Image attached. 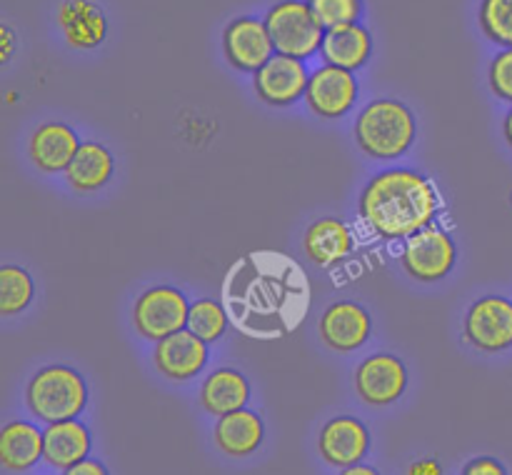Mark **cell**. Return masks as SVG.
<instances>
[{
  "label": "cell",
  "instance_id": "20",
  "mask_svg": "<svg viewBox=\"0 0 512 475\" xmlns=\"http://www.w3.org/2000/svg\"><path fill=\"white\" fill-rule=\"evenodd\" d=\"M250 398V385L238 370L220 368L208 375L200 390V403L208 413L213 415H228L235 410H243Z\"/></svg>",
  "mask_w": 512,
  "mask_h": 475
},
{
  "label": "cell",
  "instance_id": "8",
  "mask_svg": "<svg viewBox=\"0 0 512 475\" xmlns=\"http://www.w3.org/2000/svg\"><path fill=\"white\" fill-rule=\"evenodd\" d=\"M465 338L485 353H500L512 345V303L500 295H488L470 308L465 318Z\"/></svg>",
  "mask_w": 512,
  "mask_h": 475
},
{
  "label": "cell",
  "instance_id": "25",
  "mask_svg": "<svg viewBox=\"0 0 512 475\" xmlns=\"http://www.w3.org/2000/svg\"><path fill=\"white\" fill-rule=\"evenodd\" d=\"M33 300V278L23 268H0V315H15Z\"/></svg>",
  "mask_w": 512,
  "mask_h": 475
},
{
  "label": "cell",
  "instance_id": "28",
  "mask_svg": "<svg viewBox=\"0 0 512 475\" xmlns=\"http://www.w3.org/2000/svg\"><path fill=\"white\" fill-rule=\"evenodd\" d=\"M308 3L325 30L358 23L363 13V0H308Z\"/></svg>",
  "mask_w": 512,
  "mask_h": 475
},
{
  "label": "cell",
  "instance_id": "15",
  "mask_svg": "<svg viewBox=\"0 0 512 475\" xmlns=\"http://www.w3.org/2000/svg\"><path fill=\"white\" fill-rule=\"evenodd\" d=\"M320 335L330 348L348 353V350L360 348L370 335V315L358 303H340L330 305L320 320Z\"/></svg>",
  "mask_w": 512,
  "mask_h": 475
},
{
  "label": "cell",
  "instance_id": "19",
  "mask_svg": "<svg viewBox=\"0 0 512 475\" xmlns=\"http://www.w3.org/2000/svg\"><path fill=\"white\" fill-rule=\"evenodd\" d=\"M320 50H323V58L328 60V65L355 70L368 63L370 50H373V38H370V33L360 23L338 25V28L325 30L323 48Z\"/></svg>",
  "mask_w": 512,
  "mask_h": 475
},
{
  "label": "cell",
  "instance_id": "34",
  "mask_svg": "<svg viewBox=\"0 0 512 475\" xmlns=\"http://www.w3.org/2000/svg\"><path fill=\"white\" fill-rule=\"evenodd\" d=\"M340 475H380L375 468H368V465H350Z\"/></svg>",
  "mask_w": 512,
  "mask_h": 475
},
{
  "label": "cell",
  "instance_id": "12",
  "mask_svg": "<svg viewBox=\"0 0 512 475\" xmlns=\"http://www.w3.org/2000/svg\"><path fill=\"white\" fill-rule=\"evenodd\" d=\"M355 385H358L360 398L373 405H388L403 395L408 385V370L403 360L395 355H370L363 360L355 373Z\"/></svg>",
  "mask_w": 512,
  "mask_h": 475
},
{
  "label": "cell",
  "instance_id": "5",
  "mask_svg": "<svg viewBox=\"0 0 512 475\" xmlns=\"http://www.w3.org/2000/svg\"><path fill=\"white\" fill-rule=\"evenodd\" d=\"M265 25L273 38L275 53L305 60L323 48L325 28L315 18L308 0H280L265 15Z\"/></svg>",
  "mask_w": 512,
  "mask_h": 475
},
{
  "label": "cell",
  "instance_id": "9",
  "mask_svg": "<svg viewBox=\"0 0 512 475\" xmlns=\"http://www.w3.org/2000/svg\"><path fill=\"white\" fill-rule=\"evenodd\" d=\"M223 50L233 68L258 73L273 58L275 45L265 20L235 18L223 33Z\"/></svg>",
  "mask_w": 512,
  "mask_h": 475
},
{
  "label": "cell",
  "instance_id": "1",
  "mask_svg": "<svg viewBox=\"0 0 512 475\" xmlns=\"http://www.w3.org/2000/svg\"><path fill=\"white\" fill-rule=\"evenodd\" d=\"M305 270L278 250H255L235 260L223 283V305L240 333L275 340L293 333L310 310Z\"/></svg>",
  "mask_w": 512,
  "mask_h": 475
},
{
  "label": "cell",
  "instance_id": "3",
  "mask_svg": "<svg viewBox=\"0 0 512 475\" xmlns=\"http://www.w3.org/2000/svg\"><path fill=\"white\" fill-rule=\"evenodd\" d=\"M360 150L378 160L403 155L415 140V118L400 100H373L355 125Z\"/></svg>",
  "mask_w": 512,
  "mask_h": 475
},
{
  "label": "cell",
  "instance_id": "27",
  "mask_svg": "<svg viewBox=\"0 0 512 475\" xmlns=\"http://www.w3.org/2000/svg\"><path fill=\"white\" fill-rule=\"evenodd\" d=\"M480 28L493 43L512 48V0H483Z\"/></svg>",
  "mask_w": 512,
  "mask_h": 475
},
{
  "label": "cell",
  "instance_id": "31",
  "mask_svg": "<svg viewBox=\"0 0 512 475\" xmlns=\"http://www.w3.org/2000/svg\"><path fill=\"white\" fill-rule=\"evenodd\" d=\"M65 475H108V470H105L98 460H80L73 468L65 470Z\"/></svg>",
  "mask_w": 512,
  "mask_h": 475
},
{
  "label": "cell",
  "instance_id": "7",
  "mask_svg": "<svg viewBox=\"0 0 512 475\" xmlns=\"http://www.w3.org/2000/svg\"><path fill=\"white\" fill-rule=\"evenodd\" d=\"M403 265L420 283L443 280L455 265V243L445 230L428 225L410 235L403 248Z\"/></svg>",
  "mask_w": 512,
  "mask_h": 475
},
{
  "label": "cell",
  "instance_id": "11",
  "mask_svg": "<svg viewBox=\"0 0 512 475\" xmlns=\"http://www.w3.org/2000/svg\"><path fill=\"white\" fill-rule=\"evenodd\" d=\"M308 80L310 75L303 60L275 53L255 73V90H258L260 100H265L268 105H290L303 98L308 90Z\"/></svg>",
  "mask_w": 512,
  "mask_h": 475
},
{
  "label": "cell",
  "instance_id": "24",
  "mask_svg": "<svg viewBox=\"0 0 512 475\" xmlns=\"http://www.w3.org/2000/svg\"><path fill=\"white\" fill-rule=\"evenodd\" d=\"M65 175H68L70 185L75 190L103 188L110 175H113V155L108 153L105 145L95 143V140H85V143H80L75 158L70 160Z\"/></svg>",
  "mask_w": 512,
  "mask_h": 475
},
{
  "label": "cell",
  "instance_id": "18",
  "mask_svg": "<svg viewBox=\"0 0 512 475\" xmlns=\"http://www.w3.org/2000/svg\"><path fill=\"white\" fill-rule=\"evenodd\" d=\"M43 458L53 468H73L75 463L85 460L90 450V433L80 420H60L50 423L43 433Z\"/></svg>",
  "mask_w": 512,
  "mask_h": 475
},
{
  "label": "cell",
  "instance_id": "35",
  "mask_svg": "<svg viewBox=\"0 0 512 475\" xmlns=\"http://www.w3.org/2000/svg\"><path fill=\"white\" fill-rule=\"evenodd\" d=\"M505 140L512 145V110L508 113V118H505Z\"/></svg>",
  "mask_w": 512,
  "mask_h": 475
},
{
  "label": "cell",
  "instance_id": "2",
  "mask_svg": "<svg viewBox=\"0 0 512 475\" xmlns=\"http://www.w3.org/2000/svg\"><path fill=\"white\" fill-rule=\"evenodd\" d=\"M438 190L415 170L378 173L360 195V218L385 240L410 238L435 220Z\"/></svg>",
  "mask_w": 512,
  "mask_h": 475
},
{
  "label": "cell",
  "instance_id": "32",
  "mask_svg": "<svg viewBox=\"0 0 512 475\" xmlns=\"http://www.w3.org/2000/svg\"><path fill=\"white\" fill-rule=\"evenodd\" d=\"M408 475H443V468L438 465V460H420V463L410 465Z\"/></svg>",
  "mask_w": 512,
  "mask_h": 475
},
{
  "label": "cell",
  "instance_id": "16",
  "mask_svg": "<svg viewBox=\"0 0 512 475\" xmlns=\"http://www.w3.org/2000/svg\"><path fill=\"white\" fill-rule=\"evenodd\" d=\"M80 140L65 123H45L30 138V158L45 173H60L68 170L70 160L75 158Z\"/></svg>",
  "mask_w": 512,
  "mask_h": 475
},
{
  "label": "cell",
  "instance_id": "33",
  "mask_svg": "<svg viewBox=\"0 0 512 475\" xmlns=\"http://www.w3.org/2000/svg\"><path fill=\"white\" fill-rule=\"evenodd\" d=\"M0 33H3V60H8L10 53H13V33H10L8 25H3Z\"/></svg>",
  "mask_w": 512,
  "mask_h": 475
},
{
  "label": "cell",
  "instance_id": "29",
  "mask_svg": "<svg viewBox=\"0 0 512 475\" xmlns=\"http://www.w3.org/2000/svg\"><path fill=\"white\" fill-rule=\"evenodd\" d=\"M490 88L500 100L512 103V48L500 50L490 65Z\"/></svg>",
  "mask_w": 512,
  "mask_h": 475
},
{
  "label": "cell",
  "instance_id": "30",
  "mask_svg": "<svg viewBox=\"0 0 512 475\" xmlns=\"http://www.w3.org/2000/svg\"><path fill=\"white\" fill-rule=\"evenodd\" d=\"M463 475H508L505 473L503 463L495 458H475L465 465Z\"/></svg>",
  "mask_w": 512,
  "mask_h": 475
},
{
  "label": "cell",
  "instance_id": "4",
  "mask_svg": "<svg viewBox=\"0 0 512 475\" xmlns=\"http://www.w3.org/2000/svg\"><path fill=\"white\" fill-rule=\"evenodd\" d=\"M28 408L45 423L73 420L88 403V388L80 373L65 365H50L33 375L28 383Z\"/></svg>",
  "mask_w": 512,
  "mask_h": 475
},
{
  "label": "cell",
  "instance_id": "26",
  "mask_svg": "<svg viewBox=\"0 0 512 475\" xmlns=\"http://www.w3.org/2000/svg\"><path fill=\"white\" fill-rule=\"evenodd\" d=\"M228 328V310L218 300H195L188 313V330H193L200 340L213 343Z\"/></svg>",
  "mask_w": 512,
  "mask_h": 475
},
{
  "label": "cell",
  "instance_id": "13",
  "mask_svg": "<svg viewBox=\"0 0 512 475\" xmlns=\"http://www.w3.org/2000/svg\"><path fill=\"white\" fill-rule=\"evenodd\" d=\"M208 363V343L200 340L193 330H178L168 338L158 340L155 365L170 380H190Z\"/></svg>",
  "mask_w": 512,
  "mask_h": 475
},
{
  "label": "cell",
  "instance_id": "14",
  "mask_svg": "<svg viewBox=\"0 0 512 475\" xmlns=\"http://www.w3.org/2000/svg\"><path fill=\"white\" fill-rule=\"evenodd\" d=\"M370 445L368 428L355 418H335L320 433V453L330 465L350 468L365 458Z\"/></svg>",
  "mask_w": 512,
  "mask_h": 475
},
{
  "label": "cell",
  "instance_id": "10",
  "mask_svg": "<svg viewBox=\"0 0 512 475\" xmlns=\"http://www.w3.org/2000/svg\"><path fill=\"white\" fill-rule=\"evenodd\" d=\"M358 98V83L353 78V70L335 68V65H323L315 70L308 80L305 100L310 110L320 118H343Z\"/></svg>",
  "mask_w": 512,
  "mask_h": 475
},
{
  "label": "cell",
  "instance_id": "21",
  "mask_svg": "<svg viewBox=\"0 0 512 475\" xmlns=\"http://www.w3.org/2000/svg\"><path fill=\"white\" fill-rule=\"evenodd\" d=\"M215 440H218V448L223 453L233 455V458H243V455L255 453L263 443V420L245 408L220 415Z\"/></svg>",
  "mask_w": 512,
  "mask_h": 475
},
{
  "label": "cell",
  "instance_id": "17",
  "mask_svg": "<svg viewBox=\"0 0 512 475\" xmlns=\"http://www.w3.org/2000/svg\"><path fill=\"white\" fill-rule=\"evenodd\" d=\"M58 25L73 48H98L108 33L103 10L90 0H65L58 10Z\"/></svg>",
  "mask_w": 512,
  "mask_h": 475
},
{
  "label": "cell",
  "instance_id": "23",
  "mask_svg": "<svg viewBox=\"0 0 512 475\" xmlns=\"http://www.w3.org/2000/svg\"><path fill=\"white\" fill-rule=\"evenodd\" d=\"M43 435L25 420H13L0 433V460L8 470H28L43 455Z\"/></svg>",
  "mask_w": 512,
  "mask_h": 475
},
{
  "label": "cell",
  "instance_id": "6",
  "mask_svg": "<svg viewBox=\"0 0 512 475\" xmlns=\"http://www.w3.org/2000/svg\"><path fill=\"white\" fill-rule=\"evenodd\" d=\"M190 305L180 290L160 285V288L148 290L135 303V328L143 338L163 340L168 335L178 333L188 325Z\"/></svg>",
  "mask_w": 512,
  "mask_h": 475
},
{
  "label": "cell",
  "instance_id": "22",
  "mask_svg": "<svg viewBox=\"0 0 512 475\" xmlns=\"http://www.w3.org/2000/svg\"><path fill=\"white\" fill-rule=\"evenodd\" d=\"M353 250V235L343 220H315L305 233V253L318 265H335Z\"/></svg>",
  "mask_w": 512,
  "mask_h": 475
}]
</instances>
